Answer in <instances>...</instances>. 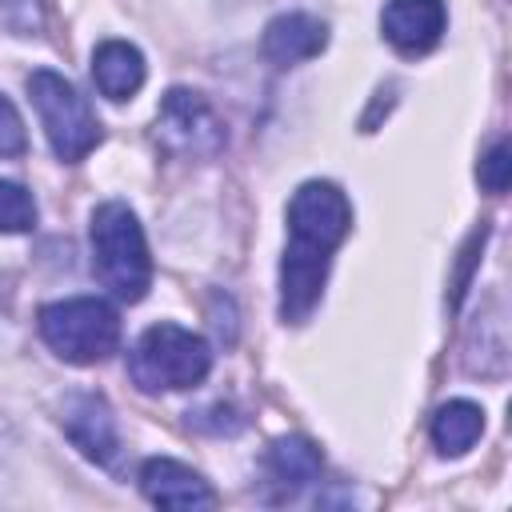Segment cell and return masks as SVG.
Here are the masks:
<instances>
[{"mask_svg":"<svg viewBox=\"0 0 512 512\" xmlns=\"http://www.w3.org/2000/svg\"><path fill=\"white\" fill-rule=\"evenodd\" d=\"M64 432L68 440L96 464H112L116 456V420H112V408L104 396L96 392H80V396H68L64 400Z\"/></svg>","mask_w":512,"mask_h":512,"instance_id":"8","label":"cell"},{"mask_svg":"<svg viewBox=\"0 0 512 512\" xmlns=\"http://www.w3.org/2000/svg\"><path fill=\"white\" fill-rule=\"evenodd\" d=\"M140 492L160 508H212L216 504V492L208 488V480H200L188 464L168 460V456H152L140 468Z\"/></svg>","mask_w":512,"mask_h":512,"instance_id":"9","label":"cell"},{"mask_svg":"<svg viewBox=\"0 0 512 512\" xmlns=\"http://www.w3.org/2000/svg\"><path fill=\"white\" fill-rule=\"evenodd\" d=\"M92 80H96L100 96H108V100L136 96L140 84H144V56H140V48H132L128 40H104L92 52Z\"/></svg>","mask_w":512,"mask_h":512,"instance_id":"11","label":"cell"},{"mask_svg":"<svg viewBox=\"0 0 512 512\" xmlns=\"http://www.w3.org/2000/svg\"><path fill=\"white\" fill-rule=\"evenodd\" d=\"M156 132H160L172 148L192 152V156H212V152L224 144L220 120H216L212 108H208L196 92H188V88H172V92L160 100Z\"/></svg>","mask_w":512,"mask_h":512,"instance_id":"6","label":"cell"},{"mask_svg":"<svg viewBox=\"0 0 512 512\" xmlns=\"http://www.w3.org/2000/svg\"><path fill=\"white\" fill-rule=\"evenodd\" d=\"M92 268L100 284L128 304L144 300L152 284V256L144 244V228L136 212L120 200H108L92 212Z\"/></svg>","mask_w":512,"mask_h":512,"instance_id":"2","label":"cell"},{"mask_svg":"<svg viewBox=\"0 0 512 512\" xmlns=\"http://www.w3.org/2000/svg\"><path fill=\"white\" fill-rule=\"evenodd\" d=\"M268 472L292 496L296 488H304V484H312L320 476V452L304 436H284L268 452Z\"/></svg>","mask_w":512,"mask_h":512,"instance_id":"13","label":"cell"},{"mask_svg":"<svg viewBox=\"0 0 512 512\" xmlns=\"http://www.w3.org/2000/svg\"><path fill=\"white\" fill-rule=\"evenodd\" d=\"M44 344L68 364H96L120 344V316L100 296H72L40 308Z\"/></svg>","mask_w":512,"mask_h":512,"instance_id":"3","label":"cell"},{"mask_svg":"<svg viewBox=\"0 0 512 512\" xmlns=\"http://www.w3.org/2000/svg\"><path fill=\"white\" fill-rule=\"evenodd\" d=\"M24 148H28V136H24V120H20L16 104L0 96V156H20Z\"/></svg>","mask_w":512,"mask_h":512,"instance_id":"15","label":"cell"},{"mask_svg":"<svg viewBox=\"0 0 512 512\" xmlns=\"http://www.w3.org/2000/svg\"><path fill=\"white\" fill-rule=\"evenodd\" d=\"M28 96L40 112V124L48 132V144L60 160H80L100 144V120L92 116L88 100L60 76V72H32L28 76Z\"/></svg>","mask_w":512,"mask_h":512,"instance_id":"5","label":"cell"},{"mask_svg":"<svg viewBox=\"0 0 512 512\" xmlns=\"http://www.w3.org/2000/svg\"><path fill=\"white\" fill-rule=\"evenodd\" d=\"M208 368H212L208 344L180 324H152L128 356V372L140 384V392L192 388L208 376Z\"/></svg>","mask_w":512,"mask_h":512,"instance_id":"4","label":"cell"},{"mask_svg":"<svg viewBox=\"0 0 512 512\" xmlns=\"http://www.w3.org/2000/svg\"><path fill=\"white\" fill-rule=\"evenodd\" d=\"M348 196L328 180H308L288 204V252L280 264V316L300 324L328 280V260L348 236Z\"/></svg>","mask_w":512,"mask_h":512,"instance_id":"1","label":"cell"},{"mask_svg":"<svg viewBox=\"0 0 512 512\" xmlns=\"http://www.w3.org/2000/svg\"><path fill=\"white\" fill-rule=\"evenodd\" d=\"M324 44H328L324 20H316V16H308V12H284V16L268 20V28H264V36H260L264 56H268L272 64H280V68L320 56Z\"/></svg>","mask_w":512,"mask_h":512,"instance_id":"10","label":"cell"},{"mask_svg":"<svg viewBox=\"0 0 512 512\" xmlns=\"http://www.w3.org/2000/svg\"><path fill=\"white\" fill-rule=\"evenodd\" d=\"M380 24L396 52L420 56L440 44L448 12H444V0H388Z\"/></svg>","mask_w":512,"mask_h":512,"instance_id":"7","label":"cell"},{"mask_svg":"<svg viewBox=\"0 0 512 512\" xmlns=\"http://www.w3.org/2000/svg\"><path fill=\"white\" fill-rule=\"evenodd\" d=\"M508 176H512V160H508V144L500 140V144L480 160V184H484L492 196H500V192L508 188Z\"/></svg>","mask_w":512,"mask_h":512,"instance_id":"16","label":"cell"},{"mask_svg":"<svg viewBox=\"0 0 512 512\" xmlns=\"http://www.w3.org/2000/svg\"><path fill=\"white\" fill-rule=\"evenodd\" d=\"M484 432V412L472 400H448L432 416V444L440 456H464Z\"/></svg>","mask_w":512,"mask_h":512,"instance_id":"12","label":"cell"},{"mask_svg":"<svg viewBox=\"0 0 512 512\" xmlns=\"http://www.w3.org/2000/svg\"><path fill=\"white\" fill-rule=\"evenodd\" d=\"M36 224V200L28 188L0 180V232H28Z\"/></svg>","mask_w":512,"mask_h":512,"instance_id":"14","label":"cell"}]
</instances>
